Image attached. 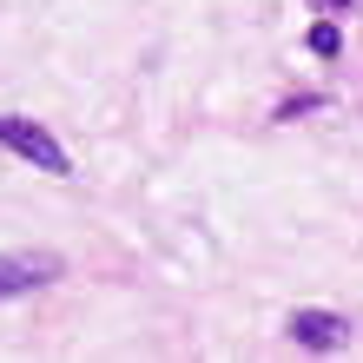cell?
<instances>
[{"label": "cell", "instance_id": "277c9868", "mask_svg": "<svg viewBox=\"0 0 363 363\" xmlns=\"http://www.w3.org/2000/svg\"><path fill=\"white\" fill-rule=\"evenodd\" d=\"M304 47H311L317 60H337V53H344V33H337V20H317V27L304 33Z\"/></svg>", "mask_w": 363, "mask_h": 363}, {"label": "cell", "instance_id": "7a4b0ae2", "mask_svg": "<svg viewBox=\"0 0 363 363\" xmlns=\"http://www.w3.org/2000/svg\"><path fill=\"white\" fill-rule=\"evenodd\" d=\"M60 277V258H47V251H7L0 258V297H27L40 284H53Z\"/></svg>", "mask_w": 363, "mask_h": 363}, {"label": "cell", "instance_id": "6da1fadb", "mask_svg": "<svg viewBox=\"0 0 363 363\" xmlns=\"http://www.w3.org/2000/svg\"><path fill=\"white\" fill-rule=\"evenodd\" d=\"M0 145H7V152H20L27 165H40V172H60V179L73 172L67 145H60L40 119H27V113H0Z\"/></svg>", "mask_w": 363, "mask_h": 363}, {"label": "cell", "instance_id": "5b68a950", "mask_svg": "<svg viewBox=\"0 0 363 363\" xmlns=\"http://www.w3.org/2000/svg\"><path fill=\"white\" fill-rule=\"evenodd\" d=\"M317 7H324V13H344V7H350V0H317Z\"/></svg>", "mask_w": 363, "mask_h": 363}, {"label": "cell", "instance_id": "3957f363", "mask_svg": "<svg viewBox=\"0 0 363 363\" xmlns=\"http://www.w3.org/2000/svg\"><path fill=\"white\" fill-rule=\"evenodd\" d=\"M291 344L297 350H344L350 344V324L337 311H291Z\"/></svg>", "mask_w": 363, "mask_h": 363}]
</instances>
